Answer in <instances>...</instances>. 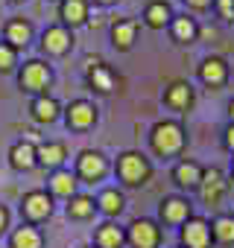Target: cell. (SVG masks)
<instances>
[{
    "instance_id": "1",
    "label": "cell",
    "mask_w": 234,
    "mask_h": 248,
    "mask_svg": "<svg viewBox=\"0 0 234 248\" xmlns=\"http://www.w3.org/2000/svg\"><path fill=\"white\" fill-rule=\"evenodd\" d=\"M182 143H184V135H182V126H176V123H158L152 129V149L155 152L173 155L182 149Z\"/></svg>"
},
{
    "instance_id": "2",
    "label": "cell",
    "mask_w": 234,
    "mask_h": 248,
    "mask_svg": "<svg viewBox=\"0 0 234 248\" xmlns=\"http://www.w3.org/2000/svg\"><path fill=\"white\" fill-rule=\"evenodd\" d=\"M117 172H120V178L126 184H144L147 175H150V164L144 161V155L126 152V155H120V161H117Z\"/></svg>"
},
{
    "instance_id": "3",
    "label": "cell",
    "mask_w": 234,
    "mask_h": 248,
    "mask_svg": "<svg viewBox=\"0 0 234 248\" xmlns=\"http://www.w3.org/2000/svg\"><path fill=\"white\" fill-rule=\"evenodd\" d=\"M50 79L53 76H50V67L44 62H27L24 70H21V76H18V82H21L24 91H41V88L50 85Z\"/></svg>"
},
{
    "instance_id": "4",
    "label": "cell",
    "mask_w": 234,
    "mask_h": 248,
    "mask_svg": "<svg viewBox=\"0 0 234 248\" xmlns=\"http://www.w3.org/2000/svg\"><path fill=\"white\" fill-rule=\"evenodd\" d=\"M21 210H24V216H27V219L38 222V219H47V216H50L53 202H50V196H47L44 190H33V193H27V196H24Z\"/></svg>"
},
{
    "instance_id": "5",
    "label": "cell",
    "mask_w": 234,
    "mask_h": 248,
    "mask_svg": "<svg viewBox=\"0 0 234 248\" xmlns=\"http://www.w3.org/2000/svg\"><path fill=\"white\" fill-rule=\"evenodd\" d=\"M129 242L135 248H155L158 245V228L150 219H135L129 225Z\"/></svg>"
},
{
    "instance_id": "6",
    "label": "cell",
    "mask_w": 234,
    "mask_h": 248,
    "mask_svg": "<svg viewBox=\"0 0 234 248\" xmlns=\"http://www.w3.org/2000/svg\"><path fill=\"white\" fill-rule=\"evenodd\" d=\"M182 239L187 248H208L211 242V228L205 219H187L184 231H182Z\"/></svg>"
},
{
    "instance_id": "7",
    "label": "cell",
    "mask_w": 234,
    "mask_h": 248,
    "mask_svg": "<svg viewBox=\"0 0 234 248\" xmlns=\"http://www.w3.org/2000/svg\"><path fill=\"white\" fill-rule=\"evenodd\" d=\"M41 47H44L47 53H53V56H62V53L70 47L67 30H65V27H50V30L41 35Z\"/></svg>"
},
{
    "instance_id": "8",
    "label": "cell",
    "mask_w": 234,
    "mask_h": 248,
    "mask_svg": "<svg viewBox=\"0 0 234 248\" xmlns=\"http://www.w3.org/2000/svg\"><path fill=\"white\" fill-rule=\"evenodd\" d=\"M94 120H97V111L88 102H73L67 108V126H73V129H88V126H94Z\"/></svg>"
},
{
    "instance_id": "9",
    "label": "cell",
    "mask_w": 234,
    "mask_h": 248,
    "mask_svg": "<svg viewBox=\"0 0 234 248\" xmlns=\"http://www.w3.org/2000/svg\"><path fill=\"white\" fill-rule=\"evenodd\" d=\"M9 158H12V167H15V170H33V167L38 164L35 146H33L30 140L15 143V146H12V152H9Z\"/></svg>"
},
{
    "instance_id": "10",
    "label": "cell",
    "mask_w": 234,
    "mask_h": 248,
    "mask_svg": "<svg viewBox=\"0 0 234 248\" xmlns=\"http://www.w3.org/2000/svg\"><path fill=\"white\" fill-rule=\"evenodd\" d=\"M202 199L208 202V204H214L219 196H222V190H225V181H222V172L219 170H208V172H202Z\"/></svg>"
},
{
    "instance_id": "11",
    "label": "cell",
    "mask_w": 234,
    "mask_h": 248,
    "mask_svg": "<svg viewBox=\"0 0 234 248\" xmlns=\"http://www.w3.org/2000/svg\"><path fill=\"white\" fill-rule=\"evenodd\" d=\"M105 172V158L100 152H82L79 155V175L82 178H100Z\"/></svg>"
},
{
    "instance_id": "12",
    "label": "cell",
    "mask_w": 234,
    "mask_h": 248,
    "mask_svg": "<svg viewBox=\"0 0 234 248\" xmlns=\"http://www.w3.org/2000/svg\"><path fill=\"white\" fill-rule=\"evenodd\" d=\"M44 236L35 225H21L15 233H12V248H41Z\"/></svg>"
},
{
    "instance_id": "13",
    "label": "cell",
    "mask_w": 234,
    "mask_h": 248,
    "mask_svg": "<svg viewBox=\"0 0 234 248\" xmlns=\"http://www.w3.org/2000/svg\"><path fill=\"white\" fill-rule=\"evenodd\" d=\"M30 35H33V30H30L27 21H21V18L9 21V27H6V41H9V47H27V44H30Z\"/></svg>"
},
{
    "instance_id": "14",
    "label": "cell",
    "mask_w": 234,
    "mask_h": 248,
    "mask_svg": "<svg viewBox=\"0 0 234 248\" xmlns=\"http://www.w3.org/2000/svg\"><path fill=\"white\" fill-rule=\"evenodd\" d=\"M33 117H35L38 123H53V120L59 117V102L50 99V96H38V99L33 102Z\"/></svg>"
},
{
    "instance_id": "15",
    "label": "cell",
    "mask_w": 234,
    "mask_h": 248,
    "mask_svg": "<svg viewBox=\"0 0 234 248\" xmlns=\"http://www.w3.org/2000/svg\"><path fill=\"white\" fill-rule=\"evenodd\" d=\"M35 155H38V164H44V167H59V164L65 161V146H62V143H41V146L35 149Z\"/></svg>"
},
{
    "instance_id": "16",
    "label": "cell",
    "mask_w": 234,
    "mask_h": 248,
    "mask_svg": "<svg viewBox=\"0 0 234 248\" xmlns=\"http://www.w3.org/2000/svg\"><path fill=\"white\" fill-rule=\"evenodd\" d=\"M187 213H190V204H187L184 199H167V202L161 204V216H164L167 222H184Z\"/></svg>"
},
{
    "instance_id": "17",
    "label": "cell",
    "mask_w": 234,
    "mask_h": 248,
    "mask_svg": "<svg viewBox=\"0 0 234 248\" xmlns=\"http://www.w3.org/2000/svg\"><path fill=\"white\" fill-rule=\"evenodd\" d=\"M176 181H179L182 187H196V184L202 181V170H199V164H193V161L179 164V167H176Z\"/></svg>"
},
{
    "instance_id": "18",
    "label": "cell",
    "mask_w": 234,
    "mask_h": 248,
    "mask_svg": "<svg viewBox=\"0 0 234 248\" xmlns=\"http://www.w3.org/2000/svg\"><path fill=\"white\" fill-rule=\"evenodd\" d=\"M97 245L100 248H120L123 245V231L117 225H102L97 231Z\"/></svg>"
},
{
    "instance_id": "19",
    "label": "cell",
    "mask_w": 234,
    "mask_h": 248,
    "mask_svg": "<svg viewBox=\"0 0 234 248\" xmlns=\"http://www.w3.org/2000/svg\"><path fill=\"white\" fill-rule=\"evenodd\" d=\"M199 76H202V82H208V85H222V82H225V64H222L219 59H208V62L202 64Z\"/></svg>"
},
{
    "instance_id": "20",
    "label": "cell",
    "mask_w": 234,
    "mask_h": 248,
    "mask_svg": "<svg viewBox=\"0 0 234 248\" xmlns=\"http://www.w3.org/2000/svg\"><path fill=\"white\" fill-rule=\"evenodd\" d=\"M85 15H88L85 0H65V3H62V21H67V24H82Z\"/></svg>"
},
{
    "instance_id": "21",
    "label": "cell",
    "mask_w": 234,
    "mask_h": 248,
    "mask_svg": "<svg viewBox=\"0 0 234 248\" xmlns=\"http://www.w3.org/2000/svg\"><path fill=\"white\" fill-rule=\"evenodd\" d=\"M111 38H114V44L120 47V50L132 47V41H135V24H132V21H120V24H114Z\"/></svg>"
},
{
    "instance_id": "22",
    "label": "cell",
    "mask_w": 234,
    "mask_h": 248,
    "mask_svg": "<svg viewBox=\"0 0 234 248\" xmlns=\"http://www.w3.org/2000/svg\"><path fill=\"white\" fill-rule=\"evenodd\" d=\"M50 187H53L56 196H73V190H76V178H73L70 172H53Z\"/></svg>"
},
{
    "instance_id": "23",
    "label": "cell",
    "mask_w": 234,
    "mask_h": 248,
    "mask_svg": "<svg viewBox=\"0 0 234 248\" xmlns=\"http://www.w3.org/2000/svg\"><path fill=\"white\" fill-rule=\"evenodd\" d=\"M211 233H214L219 242H234V216H219V219H214Z\"/></svg>"
},
{
    "instance_id": "24",
    "label": "cell",
    "mask_w": 234,
    "mask_h": 248,
    "mask_svg": "<svg viewBox=\"0 0 234 248\" xmlns=\"http://www.w3.org/2000/svg\"><path fill=\"white\" fill-rule=\"evenodd\" d=\"M67 213H70L73 219H88V216L94 213V202H91L88 196H73L70 204H67Z\"/></svg>"
},
{
    "instance_id": "25",
    "label": "cell",
    "mask_w": 234,
    "mask_h": 248,
    "mask_svg": "<svg viewBox=\"0 0 234 248\" xmlns=\"http://www.w3.org/2000/svg\"><path fill=\"white\" fill-rule=\"evenodd\" d=\"M91 85L100 88V91H111V88H114V76H111V70L102 67V64L91 67Z\"/></svg>"
},
{
    "instance_id": "26",
    "label": "cell",
    "mask_w": 234,
    "mask_h": 248,
    "mask_svg": "<svg viewBox=\"0 0 234 248\" xmlns=\"http://www.w3.org/2000/svg\"><path fill=\"white\" fill-rule=\"evenodd\" d=\"M173 32H176V38L179 41H193L196 38V24H193V18H176V24H173Z\"/></svg>"
},
{
    "instance_id": "27",
    "label": "cell",
    "mask_w": 234,
    "mask_h": 248,
    "mask_svg": "<svg viewBox=\"0 0 234 248\" xmlns=\"http://www.w3.org/2000/svg\"><path fill=\"white\" fill-rule=\"evenodd\" d=\"M167 102L173 105V108H187V102H190V88L187 85H173L170 91H167Z\"/></svg>"
},
{
    "instance_id": "28",
    "label": "cell",
    "mask_w": 234,
    "mask_h": 248,
    "mask_svg": "<svg viewBox=\"0 0 234 248\" xmlns=\"http://www.w3.org/2000/svg\"><path fill=\"white\" fill-rule=\"evenodd\" d=\"M100 207H102L105 213H120V210H123V196L117 193V190H105V193L100 196Z\"/></svg>"
},
{
    "instance_id": "29",
    "label": "cell",
    "mask_w": 234,
    "mask_h": 248,
    "mask_svg": "<svg viewBox=\"0 0 234 248\" xmlns=\"http://www.w3.org/2000/svg\"><path fill=\"white\" fill-rule=\"evenodd\" d=\"M167 18H170V9H167L164 3H152V6L147 9V21H150V27H164Z\"/></svg>"
},
{
    "instance_id": "30",
    "label": "cell",
    "mask_w": 234,
    "mask_h": 248,
    "mask_svg": "<svg viewBox=\"0 0 234 248\" xmlns=\"http://www.w3.org/2000/svg\"><path fill=\"white\" fill-rule=\"evenodd\" d=\"M15 67V47L0 44V70H12Z\"/></svg>"
},
{
    "instance_id": "31",
    "label": "cell",
    "mask_w": 234,
    "mask_h": 248,
    "mask_svg": "<svg viewBox=\"0 0 234 248\" xmlns=\"http://www.w3.org/2000/svg\"><path fill=\"white\" fill-rule=\"evenodd\" d=\"M219 12L222 18H234V0H219Z\"/></svg>"
},
{
    "instance_id": "32",
    "label": "cell",
    "mask_w": 234,
    "mask_h": 248,
    "mask_svg": "<svg viewBox=\"0 0 234 248\" xmlns=\"http://www.w3.org/2000/svg\"><path fill=\"white\" fill-rule=\"evenodd\" d=\"M6 222H9V213H6V207H3V204H0V233L6 231Z\"/></svg>"
},
{
    "instance_id": "33",
    "label": "cell",
    "mask_w": 234,
    "mask_h": 248,
    "mask_svg": "<svg viewBox=\"0 0 234 248\" xmlns=\"http://www.w3.org/2000/svg\"><path fill=\"white\" fill-rule=\"evenodd\" d=\"M225 146L234 149V126H228V132H225Z\"/></svg>"
},
{
    "instance_id": "34",
    "label": "cell",
    "mask_w": 234,
    "mask_h": 248,
    "mask_svg": "<svg viewBox=\"0 0 234 248\" xmlns=\"http://www.w3.org/2000/svg\"><path fill=\"white\" fill-rule=\"evenodd\" d=\"M187 3H190V6H196V9H205L211 0H187Z\"/></svg>"
},
{
    "instance_id": "35",
    "label": "cell",
    "mask_w": 234,
    "mask_h": 248,
    "mask_svg": "<svg viewBox=\"0 0 234 248\" xmlns=\"http://www.w3.org/2000/svg\"><path fill=\"white\" fill-rule=\"evenodd\" d=\"M228 114H231V120H234V102H231V105H228Z\"/></svg>"
},
{
    "instance_id": "36",
    "label": "cell",
    "mask_w": 234,
    "mask_h": 248,
    "mask_svg": "<svg viewBox=\"0 0 234 248\" xmlns=\"http://www.w3.org/2000/svg\"><path fill=\"white\" fill-rule=\"evenodd\" d=\"M100 3H111V0H100Z\"/></svg>"
}]
</instances>
